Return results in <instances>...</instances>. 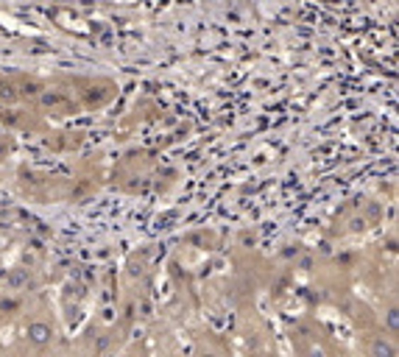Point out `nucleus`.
<instances>
[{
	"label": "nucleus",
	"mask_w": 399,
	"mask_h": 357,
	"mask_svg": "<svg viewBox=\"0 0 399 357\" xmlns=\"http://www.w3.org/2000/svg\"><path fill=\"white\" fill-rule=\"evenodd\" d=\"M26 338L34 349H47L53 344V327L47 321H31L26 327Z\"/></svg>",
	"instance_id": "obj_1"
},
{
	"label": "nucleus",
	"mask_w": 399,
	"mask_h": 357,
	"mask_svg": "<svg viewBox=\"0 0 399 357\" xmlns=\"http://www.w3.org/2000/svg\"><path fill=\"white\" fill-rule=\"evenodd\" d=\"M369 357H397V346H394V341H391V338L380 335V338H374V341H371V346H369Z\"/></svg>",
	"instance_id": "obj_2"
},
{
	"label": "nucleus",
	"mask_w": 399,
	"mask_h": 357,
	"mask_svg": "<svg viewBox=\"0 0 399 357\" xmlns=\"http://www.w3.org/2000/svg\"><path fill=\"white\" fill-rule=\"evenodd\" d=\"M28 271L26 268H14L9 276H6V288H11V290H23V288H28Z\"/></svg>",
	"instance_id": "obj_3"
},
{
	"label": "nucleus",
	"mask_w": 399,
	"mask_h": 357,
	"mask_svg": "<svg viewBox=\"0 0 399 357\" xmlns=\"http://www.w3.org/2000/svg\"><path fill=\"white\" fill-rule=\"evenodd\" d=\"M386 324H388V332H391V335H397L399 332V310L394 307V305H391L388 312H386Z\"/></svg>",
	"instance_id": "obj_4"
},
{
	"label": "nucleus",
	"mask_w": 399,
	"mask_h": 357,
	"mask_svg": "<svg viewBox=\"0 0 399 357\" xmlns=\"http://www.w3.org/2000/svg\"><path fill=\"white\" fill-rule=\"evenodd\" d=\"M299 268H302V271H310V268H313V257H310V254H305V257L299 260Z\"/></svg>",
	"instance_id": "obj_5"
},
{
	"label": "nucleus",
	"mask_w": 399,
	"mask_h": 357,
	"mask_svg": "<svg viewBox=\"0 0 399 357\" xmlns=\"http://www.w3.org/2000/svg\"><path fill=\"white\" fill-rule=\"evenodd\" d=\"M196 357H218V355H215V352H204V349H198V355Z\"/></svg>",
	"instance_id": "obj_6"
}]
</instances>
